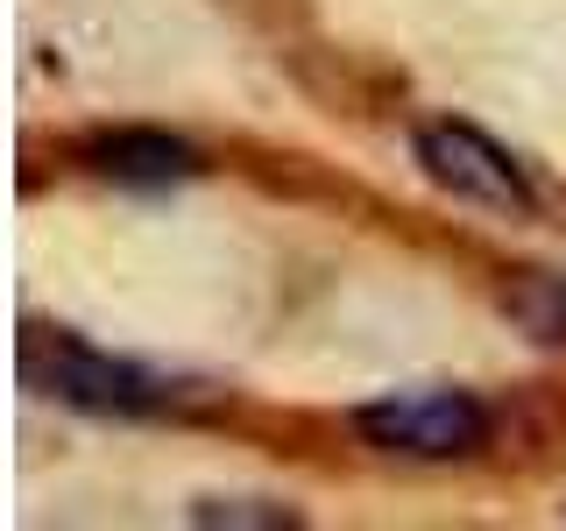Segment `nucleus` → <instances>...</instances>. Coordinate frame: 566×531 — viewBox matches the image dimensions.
I'll list each match as a JSON object with an SVG mask.
<instances>
[{"instance_id":"423d86ee","label":"nucleus","mask_w":566,"mask_h":531,"mask_svg":"<svg viewBox=\"0 0 566 531\" xmlns=\"http://www.w3.org/2000/svg\"><path fill=\"white\" fill-rule=\"evenodd\" d=\"M185 518L206 524V531H297V524H305V510L270 503V496H199Z\"/></svg>"},{"instance_id":"39448f33","label":"nucleus","mask_w":566,"mask_h":531,"mask_svg":"<svg viewBox=\"0 0 566 531\" xmlns=\"http://www.w3.org/2000/svg\"><path fill=\"white\" fill-rule=\"evenodd\" d=\"M503 312L538 347H566V277L559 270H517L503 283Z\"/></svg>"},{"instance_id":"20e7f679","label":"nucleus","mask_w":566,"mask_h":531,"mask_svg":"<svg viewBox=\"0 0 566 531\" xmlns=\"http://www.w3.org/2000/svg\"><path fill=\"white\" fill-rule=\"evenodd\" d=\"M85 164L99 177H114V185H135V191H164V185L206 177V156L170 128H99V135H85Z\"/></svg>"},{"instance_id":"f03ea898","label":"nucleus","mask_w":566,"mask_h":531,"mask_svg":"<svg viewBox=\"0 0 566 531\" xmlns=\"http://www.w3.org/2000/svg\"><path fill=\"white\" fill-rule=\"evenodd\" d=\"M354 433L397 460H468L489 447L495 418L474 389H389L354 412Z\"/></svg>"},{"instance_id":"f257e3e1","label":"nucleus","mask_w":566,"mask_h":531,"mask_svg":"<svg viewBox=\"0 0 566 531\" xmlns=\"http://www.w3.org/2000/svg\"><path fill=\"white\" fill-rule=\"evenodd\" d=\"M22 383L35 397H57L71 412H93V418H149L170 404V383L142 362H120L93 341H71V333H22Z\"/></svg>"},{"instance_id":"7ed1b4c3","label":"nucleus","mask_w":566,"mask_h":531,"mask_svg":"<svg viewBox=\"0 0 566 531\" xmlns=\"http://www.w3.org/2000/svg\"><path fill=\"white\" fill-rule=\"evenodd\" d=\"M411 149H418V170L432 177L439 191H453V199L510 212V220H531V212H538V185H531V170L495 135L474 128V121H424Z\"/></svg>"}]
</instances>
